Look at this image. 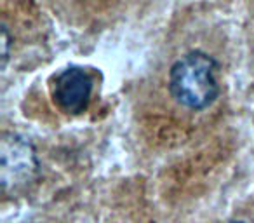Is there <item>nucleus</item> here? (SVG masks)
Wrapping results in <instances>:
<instances>
[{"label":"nucleus","mask_w":254,"mask_h":223,"mask_svg":"<svg viewBox=\"0 0 254 223\" xmlns=\"http://www.w3.org/2000/svg\"><path fill=\"white\" fill-rule=\"evenodd\" d=\"M218 63L204 51H188L169 68L167 89L174 101L191 112L212 106L219 96Z\"/></svg>","instance_id":"f257e3e1"},{"label":"nucleus","mask_w":254,"mask_h":223,"mask_svg":"<svg viewBox=\"0 0 254 223\" xmlns=\"http://www.w3.org/2000/svg\"><path fill=\"white\" fill-rule=\"evenodd\" d=\"M39 171V159L32 143L18 135H9L2 142V185L4 190L26 185Z\"/></svg>","instance_id":"f03ea898"},{"label":"nucleus","mask_w":254,"mask_h":223,"mask_svg":"<svg viewBox=\"0 0 254 223\" xmlns=\"http://www.w3.org/2000/svg\"><path fill=\"white\" fill-rule=\"evenodd\" d=\"M92 89L94 80L87 70L80 67H68L54 77L53 99L61 112L78 115L87 110Z\"/></svg>","instance_id":"7ed1b4c3"}]
</instances>
